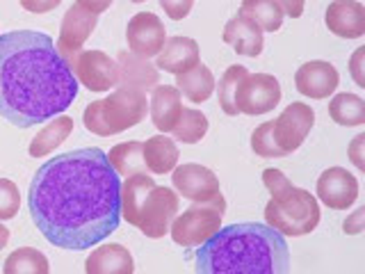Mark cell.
I'll list each match as a JSON object with an SVG mask.
<instances>
[{
  "mask_svg": "<svg viewBox=\"0 0 365 274\" xmlns=\"http://www.w3.org/2000/svg\"><path fill=\"white\" fill-rule=\"evenodd\" d=\"M281 5L283 14H288L292 19H299L304 14V7H306V0H277Z\"/></svg>",
  "mask_w": 365,
  "mask_h": 274,
  "instance_id": "obj_38",
  "label": "cell"
},
{
  "mask_svg": "<svg viewBox=\"0 0 365 274\" xmlns=\"http://www.w3.org/2000/svg\"><path fill=\"white\" fill-rule=\"evenodd\" d=\"M317 199L331 210H347L359 199V181L345 167H329L317 178Z\"/></svg>",
  "mask_w": 365,
  "mask_h": 274,
  "instance_id": "obj_11",
  "label": "cell"
},
{
  "mask_svg": "<svg viewBox=\"0 0 365 274\" xmlns=\"http://www.w3.org/2000/svg\"><path fill=\"white\" fill-rule=\"evenodd\" d=\"M329 114L338 126L356 128L365 123V101L359 94H336L329 103Z\"/></svg>",
  "mask_w": 365,
  "mask_h": 274,
  "instance_id": "obj_27",
  "label": "cell"
},
{
  "mask_svg": "<svg viewBox=\"0 0 365 274\" xmlns=\"http://www.w3.org/2000/svg\"><path fill=\"white\" fill-rule=\"evenodd\" d=\"M262 183L269 192L265 220L285 238H299L315 231L319 224V203L311 192L294 188L281 169H265Z\"/></svg>",
  "mask_w": 365,
  "mask_h": 274,
  "instance_id": "obj_5",
  "label": "cell"
},
{
  "mask_svg": "<svg viewBox=\"0 0 365 274\" xmlns=\"http://www.w3.org/2000/svg\"><path fill=\"white\" fill-rule=\"evenodd\" d=\"M199 60V44L190 37H167L165 46L155 55V66L165 73H185L192 66H197Z\"/></svg>",
  "mask_w": 365,
  "mask_h": 274,
  "instance_id": "obj_17",
  "label": "cell"
},
{
  "mask_svg": "<svg viewBox=\"0 0 365 274\" xmlns=\"http://www.w3.org/2000/svg\"><path fill=\"white\" fill-rule=\"evenodd\" d=\"M130 3H146V0H130Z\"/></svg>",
  "mask_w": 365,
  "mask_h": 274,
  "instance_id": "obj_41",
  "label": "cell"
},
{
  "mask_svg": "<svg viewBox=\"0 0 365 274\" xmlns=\"http://www.w3.org/2000/svg\"><path fill=\"white\" fill-rule=\"evenodd\" d=\"M365 46H359L356 51H354L351 60H349V71H351V78L354 83L359 87H365Z\"/></svg>",
  "mask_w": 365,
  "mask_h": 274,
  "instance_id": "obj_34",
  "label": "cell"
},
{
  "mask_svg": "<svg viewBox=\"0 0 365 274\" xmlns=\"http://www.w3.org/2000/svg\"><path fill=\"white\" fill-rule=\"evenodd\" d=\"M48 270H51L48 258L34 247L14 249L3 265L5 274H48Z\"/></svg>",
  "mask_w": 365,
  "mask_h": 274,
  "instance_id": "obj_28",
  "label": "cell"
},
{
  "mask_svg": "<svg viewBox=\"0 0 365 274\" xmlns=\"http://www.w3.org/2000/svg\"><path fill=\"white\" fill-rule=\"evenodd\" d=\"M224 44H228L237 55H247V57H258L265 49V37H262V30L256 26L254 21L237 14L224 26L222 34Z\"/></svg>",
  "mask_w": 365,
  "mask_h": 274,
  "instance_id": "obj_19",
  "label": "cell"
},
{
  "mask_svg": "<svg viewBox=\"0 0 365 274\" xmlns=\"http://www.w3.org/2000/svg\"><path fill=\"white\" fill-rule=\"evenodd\" d=\"M171 183L180 197L187 201H205L220 194V178L215 176V171L199 163L176 165L171 171Z\"/></svg>",
  "mask_w": 365,
  "mask_h": 274,
  "instance_id": "obj_14",
  "label": "cell"
},
{
  "mask_svg": "<svg viewBox=\"0 0 365 274\" xmlns=\"http://www.w3.org/2000/svg\"><path fill=\"white\" fill-rule=\"evenodd\" d=\"M249 76V68L242 64H233L226 68V73L220 78V85L217 87V96H220V108L224 110V114L228 117H237V91L242 80Z\"/></svg>",
  "mask_w": 365,
  "mask_h": 274,
  "instance_id": "obj_29",
  "label": "cell"
},
{
  "mask_svg": "<svg viewBox=\"0 0 365 274\" xmlns=\"http://www.w3.org/2000/svg\"><path fill=\"white\" fill-rule=\"evenodd\" d=\"M112 3H114V0H78V5L89 9L91 14H103L106 9H110Z\"/></svg>",
  "mask_w": 365,
  "mask_h": 274,
  "instance_id": "obj_39",
  "label": "cell"
},
{
  "mask_svg": "<svg viewBox=\"0 0 365 274\" xmlns=\"http://www.w3.org/2000/svg\"><path fill=\"white\" fill-rule=\"evenodd\" d=\"M365 228V208H356L342 222V231L347 235H361Z\"/></svg>",
  "mask_w": 365,
  "mask_h": 274,
  "instance_id": "obj_35",
  "label": "cell"
},
{
  "mask_svg": "<svg viewBox=\"0 0 365 274\" xmlns=\"http://www.w3.org/2000/svg\"><path fill=\"white\" fill-rule=\"evenodd\" d=\"M71 133H73V119L68 117V114H57V117H53L37 135L32 137L28 153H30L32 158H43V156H48V153H53L55 148L60 146Z\"/></svg>",
  "mask_w": 365,
  "mask_h": 274,
  "instance_id": "obj_22",
  "label": "cell"
},
{
  "mask_svg": "<svg viewBox=\"0 0 365 274\" xmlns=\"http://www.w3.org/2000/svg\"><path fill=\"white\" fill-rule=\"evenodd\" d=\"M125 41H128L130 53L151 60L167 41L165 23L160 21L153 11H140V14H135L128 21V26H125Z\"/></svg>",
  "mask_w": 365,
  "mask_h": 274,
  "instance_id": "obj_12",
  "label": "cell"
},
{
  "mask_svg": "<svg viewBox=\"0 0 365 274\" xmlns=\"http://www.w3.org/2000/svg\"><path fill=\"white\" fill-rule=\"evenodd\" d=\"M194 265L201 274H288L290 249L285 235L269 224L242 222L220 228L199 245Z\"/></svg>",
  "mask_w": 365,
  "mask_h": 274,
  "instance_id": "obj_3",
  "label": "cell"
},
{
  "mask_svg": "<svg viewBox=\"0 0 365 274\" xmlns=\"http://www.w3.org/2000/svg\"><path fill=\"white\" fill-rule=\"evenodd\" d=\"M281 103V83L272 73H249L237 91V112L256 117Z\"/></svg>",
  "mask_w": 365,
  "mask_h": 274,
  "instance_id": "obj_9",
  "label": "cell"
},
{
  "mask_svg": "<svg viewBox=\"0 0 365 274\" xmlns=\"http://www.w3.org/2000/svg\"><path fill=\"white\" fill-rule=\"evenodd\" d=\"M324 23L340 39H359L365 34V7L359 0H334L324 11Z\"/></svg>",
  "mask_w": 365,
  "mask_h": 274,
  "instance_id": "obj_16",
  "label": "cell"
},
{
  "mask_svg": "<svg viewBox=\"0 0 365 274\" xmlns=\"http://www.w3.org/2000/svg\"><path fill=\"white\" fill-rule=\"evenodd\" d=\"M28 208L51 245L85 251L119 228L121 178L98 146L76 148L37 169Z\"/></svg>",
  "mask_w": 365,
  "mask_h": 274,
  "instance_id": "obj_1",
  "label": "cell"
},
{
  "mask_svg": "<svg viewBox=\"0 0 365 274\" xmlns=\"http://www.w3.org/2000/svg\"><path fill=\"white\" fill-rule=\"evenodd\" d=\"M237 14L251 19L262 32H277L285 19L277 0H242Z\"/></svg>",
  "mask_w": 365,
  "mask_h": 274,
  "instance_id": "obj_26",
  "label": "cell"
},
{
  "mask_svg": "<svg viewBox=\"0 0 365 274\" xmlns=\"http://www.w3.org/2000/svg\"><path fill=\"white\" fill-rule=\"evenodd\" d=\"M313 123H315V112L311 106H306L302 101L290 103V106L274 119V137H277V144L281 151L285 156L294 153L297 148L304 144L308 133H311Z\"/></svg>",
  "mask_w": 365,
  "mask_h": 274,
  "instance_id": "obj_10",
  "label": "cell"
},
{
  "mask_svg": "<svg viewBox=\"0 0 365 274\" xmlns=\"http://www.w3.org/2000/svg\"><path fill=\"white\" fill-rule=\"evenodd\" d=\"M160 7L165 9V14L171 21H182L194 7V0H160Z\"/></svg>",
  "mask_w": 365,
  "mask_h": 274,
  "instance_id": "obj_33",
  "label": "cell"
},
{
  "mask_svg": "<svg viewBox=\"0 0 365 274\" xmlns=\"http://www.w3.org/2000/svg\"><path fill=\"white\" fill-rule=\"evenodd\" d=\"M178 156L180 151L176 146V140L167 137V133L153 135L144 142V163H146V171H151V174L158 176L171 174L174 167L178 165Z\"/></svg>",
  "mask_w": 365,
  "mask_h": 274,
  "instance_id": "obj_21",
  "label": "cell"
},
{
  "mask_svg": "<svg viewBox=\"0 0 365 274\" xmlns=\"http://www.w3.org/2000/svg\"><path fill=\"white\" fill-rule=\"evenodd\" d=\"M338 83H340L338 68L324 60L306 62L297 68V73H294L297 91L315 101H322V98H329L331 94H336Z\"/></svg>",
  "mask_w": 365,
  "mask_h": 274,
  "instance_id": "obj_15",
  "label": "cell"
},
{
  "mask_svg": "<svg viewBox=\"0 0 365 274\" xmlns=\"http://www.w3.org/2000/svg\"><path fill=\"white\" fill-rule=\"evenodd\" d=\"M363 151H365V135L361 133V135H356L351 140V144H349V160L354 165H356V169L359 171H365V156H363Z\"/></svg>",
  "mask_w": 365,
  "mask_h": 274,
  "instance_id": "obj_36",
  "label": "cell"
},
{
  "mask_svg": "<svg viewBox=\"0 0 365 274\" xmlns=\"http://www.w3.org/2000/svg\"><path fill=\"white\" fill-rule=\"evenodd\" d=\"M110 165L114 167L119 176H133V174H146V163H144V142H121L110 148L108 153Z\"/></svg>",
  "mask_w": 365,
  "mask_h": 274,
  "instance_id": "obj_25",
  "label": "cell"
},
{
  "mask_svg": "<svg viewBox=\"0 0 365 274\" xmlns=\"http://www.w3.org/2000/svg\"><path fill=\"white\" fill-rule=\"evenodd\" d=\"M148 114L144 89L121 85L110 96L89 103L83 112L85 128L98 137H112L142 123Z\"/></svg>",
  "mask_w": 365,
  "mask_h": 274,
  "instance_id": "obj_6",
  "label": "cell"
},
{
  "mask_svg": "<svg viewBox=\"0 0 365 274\" xmlns=\"http://www.w3.org/2000/svg\"><path fill=\"white\" fill-rule=\"evenodd\" d=\"M21 208V192L14 181L0 178V222L11 220L19 215Z\"/></svg>",
  "mask_w": 365,
  "mask_h": 274,
  "instance_id": "obj_32",
  "label": "cell"
},
{
  "mask_svg": "<svg viewBox=\"0 0 365 274\" xmlns=\"http://www.w3.org/2000/svg\"><path fill=\"white\" fill-rule=\"evenodd\" d=\"M119 68H121V85H130L137 89L155 87L158 83V66H153L146 57H140L135 53L121 51L119 53Z\"/></svg>",
  "mask_w": 365,
  "mask_h": 274,
  "instance_id": "obj_23",
  "label": "cell"
},
{
  "mask_svg": "<svg viewBox=\"0 0 365 274\" xmlns=\"http://www.w3.org/2000/svg\"><path fill=\"white\" fill-rule=\"evenodd\" d=\"M251 148L260 158H285V153L279 148L277 137H274V121L260 123L258 128L251 133Z\"/></svg>",
  "mask_w": 365,
  "mask_h": 274,
  "instance_id": "obj_31",
  "label": "cell"
},
{
  "mask_svg": "<svg viewBox=\"0 0 365 274\" xmlns=\"http://www.w3.org/2000/svg\"><path fill=\"white\" fill-rule=\"evenodd\" d=\"M182 110V94L176 85H155L148 101V114L160 133H171Z\"/></svg>",
  "mask_w": 365,
  "mask_h": 274,
  "instance_id": "obj_18",
  "label": "cell"
},
{
  "mask_svg": "<svg viewBox=\"0 0 365 274\" xmlns=\"http://www.w3.org/2000/svg\"><path fill=\"white\" fill-rule=\"evenodd\" d=\"M9 228L3 224V222H0V251H3L5 247H7V243H9Z\"/></svg>",
  "mask_w": 365,
  "mask_h": 274,
  "instance_id": "obj_40",
  "label": "cell"
},
{
  "mask_svg": "<svg viewBox=\"0 0 365 274\" xmlns=\"http://www.w3.org/2000/svg\"><path fill=\"white\" fill-rule=\"evenodd\" d=\"M176 87L192 103H205L215 94V76L205 64L192 66L190 71L176 76Z\"/></svg>",
  "mask_w": 365,
  "mask_h": 274,
  "instance_id": "obj_24",
  "label": "cell"
},
{
  "mask_svg": "<svg viewBox=\"0 0 365 274\" xmlns=\"http://www.w3.org/2000/svg\"><path fill=\"white\" fill-rule=\"evenodd\" d=\"M87 274H130L135 270L133 254L123 245L110 243L96 247L85 260Z\"/></svg>",
  "mask_w": 365,
  "mask_h": 274,
  "instance_id": "obj_20",
  "label": "cell"
},
{
  "mask_svg": "<svg viewBox=\"0 0 365 274\" xmlns=\"http://www.w3.org/2000/svg\"><path fill=\"white\" fill-rule=\"evenodd\" d=\"M178 208V194L155 186L151 176L133 174L121 183V220L140 228L146 238H165Z\"/></svg>",
  "mask_w": 365,
  "mask_h": 274,
  "instance_id": "obj_4",
  "label": "cell"
},
{
  "mask_svg": "<svg viewBox=\"0 0 365 274\" xmlns=\"http://www.w3.org/2000/svg\"><path fill=\"white\" fill-rule=\"evenodd\" d=\"M62 0H21V7L30 14H48L55 7H60Z\"/></svg>",
  "mask_w": 365,
  "mask_h": 274,
  "instance_id": "obj_37",
  "label": "cell"
},
{
  "mask_svg": "<svg viewBox=\"0 0 365 274\" xmlns=\"http://www.w3.org/2000/svg\"><path fill=\"white\" fill-rule=\"evenodd\" d=\"M210 123H208V117L201 112V110H194V108H182L180 110V117H178V123L174 126V135L176 142H182V144H197L201 142L205 133H208Z\"/></svg>",
  "mask_w": 365,
  "mask_h": 274,
  "instance_id": "obj_30",
  "label": "cell"
},
{
  "mask_svg": "<svg viewBox=\"0 0 365 274\" xmlns=\"http://www.w3.org/2000/svg\"><path fill=\"white\" fill-rule=\"evenodd\" d=\"M98 26V14H91L89 9L80 7L78 3L66 9L60 26V37H57V51L68 62L76 53L83 51L85 41Z\"/></svg>",
  "mask_w": 365,
  "mask_h": 274,
  "instance_id": "obj_13",
  "label": "cell"
},
{
  "mask_svg": "<svg viewBox=\"0 0 365 274\" xmlns=\"http://www.w3.org/2000/svg\"><path fill=\"white\" fill-rule=\"evenodd\" d=\"M68 66L89 91H110L121 85L119 62L103 51H80L68 60Z\"/></svg>",
  "mask_w": 365,
  "mask_h": 274,
  "instance_id": "obj_8",
  "label": "cell"
},
{
  "mask_svg": "<svg viewBox=\"0 0 365 274\" xmlns=\"http://www.w3.org/2000/svg\"><path fill=\"white\" fill-rule=\"evenodd\" d=\"M78 98V78L46 32L0 34V117L32 128L64 114Z\"/></svg>",
  "mask_w": 365,
  "mask_h": 274,
  "instance_id": "obj_2",
  "label": "cell"
},
{
  "mask_svg": "<svg viewBox=\"0 0 365 274\" xmlns=\"http://www.w3.org/2000/svg\"><path fill=\"white\" fill-rule=\"evenodd\" d=\"M226 213L224 194H215L212 199L192 201L187 210H182L174 217L169 226L171 240L178 247H199L210 235H215L222 228V217Z\"/></svg>",
  "mask_w": 365,
  "mask_h": 274,
  "instance_id": "obj_7",
  "label": "cell"
}]
</instances>
